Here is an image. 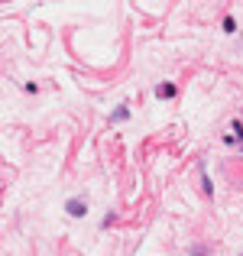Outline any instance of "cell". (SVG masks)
<instances>
[{
  "label": "cell",
  "instance_id": "2",
  "mask_svg": "<svg viewBox=\"0 0 243 256\" xmlns=\"http://www.w3.org/2000/svg\"><path fill=\"white\" fill-rule=\"evenodd\" d=\"M156 98H175V84H168V82H162L156 88Z\"/></svg>",
  "mask_w": 243,
  "mask_h": 256
},
{
  "label": "cell",
  "instance_id": "1",
  "mask_svg": "<svg viewBox=\"0 0 243 256\" xmlns=\"http://www.w3.org/2000/svg\"><path fill=\"white\" fill-rule=\"evenodd\" d=\"M65 211L72 214V218H84L88 214V208H84V201H78V198H72L68 204H65Z\"/></svg>",
  "mask_w": 243,
  "mask_h": 256
},
{
  "label": "cell",
  "instance_id": "3",
  "mask_svg": "<svg viewBox=\"0 0 243 256\" xmlns=\"http://www.w3.org/2000/svg\"><path fill=\"white\" fill-rule=\"evenodd\" d=\"M234 30H237V20L227 16V20H224V32H234Z\"/></svg>",
  "mask_w": 243,
  "mask_h": 256
},
{
  "label": "cell",
  "instance_id": "4",
  "mask_svg": "<svg viewBox=\"0 0 243 256\" xmlns=\"http://www.w3.org/2000/svg\"><path fill=\"white\" fill-rule=\"evenodd\" d=\"M234 130H237V136H243V124H240V120L234 124Z\"/></svg>",
  "mask_w": 243,
  "mask_h": 256
}]
</instances>
